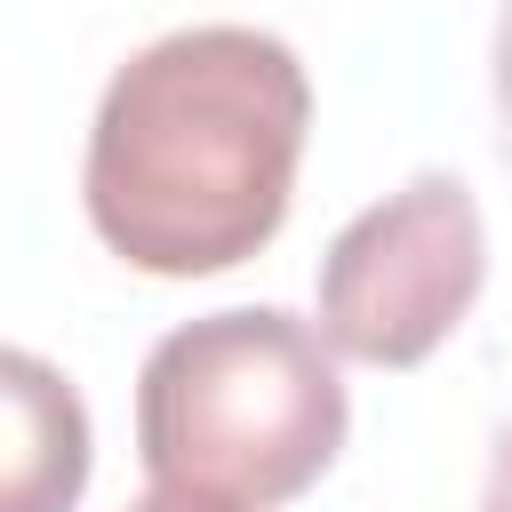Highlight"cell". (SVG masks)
I'll list each match as a JSON object with an SVG mask.
<instances>
[{"label": "cell", "instance_id": "277c9868", "mask_svg": "<svg viewBox=\"0 0 512 512\" xmlns=\"http://www.w3.org/2000/svg\"><path fill=\"white\" fill-rule=\"evenodd\" d=\"M8 416H16V448H8V512H64L88 480V424L80 400L32 360L8 352Z\"/></svg>", "mask_w": 512, "mask_h": 512}, {"label": "cell", "instance_id": "3957f363", "mask_svg": "<svg viewBox=\"0 0 512 512\" xmlns=\"http://www.w3.org/2000/svg\"><path fill=\"white\" fill-rule=\"evenodd\" d=\"M480 296V208L456 176H416L336 232L320 264V328L336 352L416 368Z\"/></svg>", "mask_w": 512, "mask_h": 512}, {"label": "cell", "instance_id": "7a4b0ae2", "mask_svg": "<svg viewBox=\"0 0 512 512\" xmlns=\"http://www.w3.org/2000/svg\"><path fill=\"white\" fill-rule=\"evenodd\" d=\"M136 440L152 488L264 512L328 472L344 440V384L304 320L272 304L208 312L152 344Z\"/></svg>", "mask_w": 512, "mask_h": 512}, {"label": "cell", "instance_id": "5b68a950", "mask_svg": "<svg viewBox=\"0 0 512 512\" xmlns=\"http://www.w3.org/2000/svg\"><path fill=\"white\" fill-rule=\"evenodd\" d=\"M136 512H240V504H208V496H176V488H152Z\"/></svg>", "mask_w": 512, "mask_h": 512}, {"label": "cell", "instance_id": "6da1fadb", "mask_svg": "<svg viewBox=\"0 0 512 512\" xmlns=\"http://www.w3.org/2000/svg\"><path fill=\"white\" fill-rule=\"evenodd\" d=\"M312 88L248 24H192L128 56L88 136V216L112 256L160 280L256 256L296 184Z\"/></svg>", "mask_w": 512, "mask_h": 512}]
</instances>
